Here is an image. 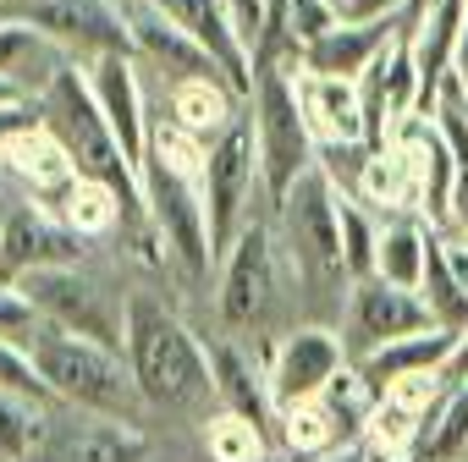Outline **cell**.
Listing matches in <instances>:
<instances>
[{"mask_svg": "<svg viewBox=\"0 0 468 462\" xmlns=\"http://www.w3.org/2000/svg\"><path fill=\"white\" fill-rule=\"evenodd\" d=\"M45 314L34 309V298L23 287H0V341H12V347H28L39 336Z\"/></svg>", "mask_w": 468, "mask_h": 462, "instance_id": "34", "label": "cell"}, {"mask_svg": "<svg viewBox=\"0 0 468 462\" xmlns=\"http://www.w3.org/2000/svg\"><path fill=\"white\" fill-rule=\"evenodd\" d=\"M424 446L435 451V462H468V380L463 385H446L441 413H435V429H430Z\"/></svg>", "mask_w": 468, "mask_h": 462, "instance_id": "32", "label": "cell"}, {"mask_svg": "<svg viewBox=\"0 0 468 462\" xmlns=\"http://www.w3.org/2000/svg\"><path fill=\"white\" fill-rule=\"evenodd\" d=\"M0 462H6V457H0Z\"/></svg>", "mask_w": 468, "mask_h": 462, "instance_id": "49", "label": "cell"}, {"mask_svg": "<svg viewBox=\"0 0 468 462\" xmlns=\"http://www.w3.org/2000/svg\"><path fill=\"white\" fill-rule=\"evenodd\" d=\"M72 67V56L39 34L34 23H17V17H0V83L17 89L23 100H45V89Z\"/></svg>", "mask_w": 468, "mask_h": 462, "instance_id": "20", "label": "cell"}, {"mask_svg": "<svg viewBox=\"0 0 468 462\" xmlns=\"http://www.w3.org/2000/svg\"><path fill=\"white\" fill-rule=\"evenodd\" d=\"M276 231L271 220H254L238 243H231V254L215 265L220 270V320L231 331H265L271 320V303H276Z\"/></svg>", "mask_w": 468, "mask_h": 462, "instance_id": "10", "label": "cell"}, {"mask_svg": "<svg viewBox=\"0 0 468 462\" xmlns=\"http://www.w3.org/2000/svg\"><path fill=\"white\" fill-rule=\"evenodd\" d=\"M165 121L171 127H182L187 138H198L204 149L215 143V138H226L231 127H238V116L249 110L238 94H231V83L226 78H182V83H171V94H165Z\"/></svg>", "mask_w": 468, "mask_h": 462, "instance_id": "22", "label": "cell"}, {"mask_svg": "<svg viewBox=\"0 0 468 462\" xmlns=\"http://www.w3.org/2000/svg\"><path fill=\"white\" fill-rule=\"evenodd\" d=\"M50 418H56L50 402L0 391V457H6V462H34L45 435H50Z\"/></svg>", "mask_w": 468, "mask_h": 462, "instance_id": "28", "label": "cell"}, {"mask_svg": "<svg viewBox=\"0 0 468 462\" xmlns=\"http://www.w3.org/2000/svg\"><path fill=\"white\" fill-rule=\"evenodd\" d=\"M430 220H419V215H402V220H380V265H375V276L380 281H391V287H408V292H419V281H424V248H430Z\"/></svg>", "mask_w": 468, "mask_h": 462, "instance_id": "26", "label": "cell"}, {"mask_svg": "<svg viewBox=\"0 0 468 462\" xmlns=\"http://www.w3.org/2000/svg\"><path fill=\"white\" fill-rule=\"evenodd\" d=\"M298 100H303L309 127H314L320 143H364V149H369V127H364V94H358V83L298 72Z\"/></svg>", "mask_w": 468, "mask_h": 462, "instance_id": "23", "label": "cell"}, {"mask_svg": "<svg viewBox=\"0 0 468 462\" xmlns=\"http://www.w3.org/2000/svg\"><path fill=\"white\" fill-rule=\"evenodd\" d=\"M56 265H83V237L45 204L12 198V209L0 215V287H17L34 270Z\"/></svg>", "mask_w": 468, "mask_h": 462, "instance_id": "11", "label": "cell"}, {"mask_svg": "<svg viewBox=\"0 0 468 462\" xmlns=\"http://www.w3.org/2000/svg\"><path fill=\"white\" fill-rule=\"evenodd\" d=\"M28 358L39 369V380L50 385V396L61 407H83V413H111V418H127L138 424V413L149 407L133 369H127V352L116 347H100L78 331H61V325H39V336L28 341Z\"/></svg>", "mask_w": 468, "mask_h": 462, "instance_id": "3", "label": "cell"}, {"mask_svg": "<svg viewBox=\"0 0 468 462\" xmlns=\"http://www.w3.org/2000/svg\"><path fill=\"white\" fill-rule=\"evenodd\" d=\"M271 12H276V23H282V12H287V0H271Z\"/></svg>", "mask_w": 468, "mask_h": 462, "instance_id": "44", "label": "cell"}, {"mask_svg": "<svg viewBox=\"0 0 468 462\" xmlns=\"http://www.w3.org/2000/svg\"><path fill=\"white\" fill-rule=\"evenodd\" d=\"M342 446H353V435L325 396H303V402L282 407V418H276V451L282 457H331Z\"/></svg>", "mask_w": 468, "mask_h": 462, "instance_id": "25", "label": "cell"}, {"mask_svg": "<svg viewBox=\"0 0 468 462\" xmlns=\"http://www.w3.org/2000/svg\"><path fill=\"white\" fill-rule=\"evenodd\" d=\"M0 171H6L34 204H45V209H56L78 187V160H72V149L61 143V132L50 121L34 127V132H23L6 154H0Z\"/></svg>", "mask_w": 468, "mask_h": 462, "instance_id": "17", "label": "cell"}, {"mask_svg": "<svg viewBox=\"0 0 468 462\" xmlns=\"http://www.w3.org/2000/svg\"><path fill=\"white\" fill-rule=\"evenodd\" d=\"M127 23H133V50H138V61L154 67V72H165V83H182V78H220L215 61H209L176 23H165L149 0L127 6Z\"/></svg>", "mask_w": 468, "mask_h": 462, "instance_id": "21", "label": "cell"}, {"mask_svg": "<svg viewBox=\"0 0 468 462\" xmlns=\"http://www.w3.org/2000/svg\"><path fill=\"white\" fill-rule=\"evenodd\" d=\"M204 347H209V374H215V402H220V413L249 418V424L276 446V418H282V407H276L271 369L260 363V352H249L243 341H231V336L204 341Z\"/></svg>", "mask_w": 468, "mask_h": 462, "instance_id": "14", "label": "cell"}, {"mask_svg": "<svg viewBox=\"0 0 468 462\" xmlns=\"http://www.w3.org/2000/svg\"><path fill=\"white\" fill-rule=\"evenodd\" d=\"M347 369V347L336 331L325 325H298L276 341V358H271V391H276V407L287 402H303V396H325V385Z\"/></svg>", "mask_w": 468, "mask_h": 462, "instance_id": "15", "label": "cell"}, {"mask_svg": "<svg viewBox=\"0 0 468 462\" xmlns=\"http://www.w3.org/2000/svg\"><path fill=\"white\" fill-rule=\"evenodd\" d=\"M260 462H287V457H282V451H271V457H260Z\"/></svg>", "mask_w": 468, "mask_h": 462, "instance_id": "46", "label": "cell"}, {"mask_svg": "<svg viewBox=\"0 0 468 462\" xmlns=\"http://www.w3.org/2000/svg\"><path fill=\"white\" fill-rule=\"evenodd\" d=\"M419 298H424V309H430V320L441 331H457V336L468 331V292L457 287V270H452V254H446V231H430Z\"/></svg>", "mask_w": 468, "mask_h": 462, "instance_id": "27", "label": "cell"}, {"mask_svg": "<svg viewBox=\"0 0 468 462\" xmlns=\"http://www.w3.org/2000/svg\"><path fill=\"white\" fill-rule=\"evenodd\" d=\"M226 12H231V23H238L243 45H249L254 61H260V50L276 39V12H271V0H226Z\"/></svg>", "mask_w": 468, "mask_h": 462, "instance_id": "36", "label": "cell"}, {"mask_svg": "<svg viewBox=\"0 0 468 462\" xmlns=\"http://www.w3.org/2000/svg\"><path fill=\"white\" fill-rule=\"evenodd\" d=\"M336 23H342V12L331 6V0H287V12H282L276 34H282L292 50H309V45H320Z\"/></svg>", "mask_w": 468, "mask_h": 462, "instance_id": "33", "label": "cell"}, {"mask_svg": "<svg viewBox=\"0 0 468 462\" xmlns=\"http://www.w3.org/2000/svg\"><path fill=\"white\" fill-rule=\"evenodd\" d=\"M149 435L127 418H111V413H83V407H67L50 418V435L39 446L34 462H149Z\"/></svg>", "mask_w": 468, "mask_h": 462, "instance_id": "13", "label": "cell"}, {"mask_svg": "<svg viewBox=\"0 0 468 462\" xmlns=\"http://www.w3.org/2000/svg\"><path fill=\"white\" fill-rule=\"evenodd\" d=\"M149 6H154L165 23H176V28L215 61V72L231 83V94L249 105V94H254V83H260V67H254V50L243 45L238 23H231L226 0H149Z\"/></svg>", "mask_w": 468, "mask_h": 462, "instance_id": "12", "label": "cell"}, {"mask_svg": "<svg viewBox=\"0 0 468 462\" xmlns=\"http://www.w3.org/2000/svg\"><path fill=\"white\" fill-rule=\"evenodd\" d=\"M402 462H435V451H430V446H419V451H408Z\"/></svg>", "mask_w": 468, "mask_h": 462, "instance_id": "42", "label": "cell"}, {"mask_svg": "<svg viewBox=\"0 0 468 462\" xmlns=\"http://www.w3.org/2000/svg\"><path fill=\"white\" fill-rule=\"evenodd\" d=\"M402 34V17H380V23H336L320 45H309L303 50V67L298 72H314V78H347V83H358L386 50H391V39Z\"/></svg>", "mask_w": 468, "mask_h": 462, "instance_id": "19", "label": "cell"}, {"mask_svg": "<svg viewBox=\"0 0 468 462\" xmlns=\"http://www.w3.org/2000/svg\"><path fill=\"white\" fill-rule=\"evenodd\" d=\"M446 254H452V270H457V287L468 292V243H452V237H446Z\"/></svg>", "mask_w": 468, "mask_h": 462, "instance_id": "40", "label": "cell"}, {"mask_svg": "<svg viewBox=\"0 0 468 462\" xmlns=\"http://www.w3.org/2000/svg\"><path fill=\"white\" fill-rule=\"evenodd\" d=\"M56 215L78 231V237L89 243V237H111L116 226H127V209H122V198L105 187V182H89V176H78V187L56 204Z\"/></svg>", "mask_w": 468, "mask_h": 462, "instance_id": "29", "label": "cell"}, {"mask_svg": "<svg viewBox=\"0 0 468 462\" xmlns=\"http://www.w3.org/2000/svg\"><path fill=\"white\" fill-rule=\"evenodd\" d=\"M34 309L61 325V331H78L100 347H127V298H116L105 287V276H94L89 265H56V270H34L28 281H17Z\"/></svg>", "mask_w": 468, "mask_h": 462, "instance_id": "7", "label": "cell"}, {"mask_svg": "<svg viewBox=\"0 0 468 462\" xmlns=\"http://www.w3.org/2000/svg\"><path fill=\"white\" fill-rule=\"evenodd\" d=\"M204 160L209 149L187 138L171 121L149 127V154H144V209L160 237V254L182 265L187 281H204L215 270L209 248V215H204Z\"/></svg>", "mask_w": 468, "mask_h": 462, "instance_id": "1", "label": "cell"}, {"mask_svg": "<svg viewBox=\"0 0 468 462\" xmlns=\"http://www.w3.org/2000/svg\"><path fill=\"white\" fill-rule=\"evenodd\" d=\"M6 209H12V198H6V187H0V215H6Z\"/></svg>", "mask_w": 468, "mask_h": 462, "instance_id": "45", "label": "cell"}, {"mask_svg": "<svg viewBox=\"0 0 468 462\" xmlns=\"http://www.w3.org/2000/svg\"><path fill=\"white\" fill-rule=\"evenodd\" d=\"M287 462H320V457H287Z\"/></svg>", "mask_w": 468, "mask_h": 462, "instance_id": "47", "label": "cell"}, {"mask_svg": "<svg viewBox=\"0 0 468 462\" xmlns=\"http://www.w3.org/2000/svg\"><path fill=\"white\" fill-rule=\"evenodd\" d=\"M138 56H100L89 61V83H94V100L111 121V132L122 138L127 160L144 171V154H149V105H144V78H138Z\"/></svg>", "mask_w": 468, "mask_h": 462, "instance_id": "16", "label": "cell"}, {"mask_svg": "<svg viewBox=\"0 0 468 462\" xmlns=\"http://www.w3.org/2000/svg\"><path fill=\"white\" fill-rule=\"evenodd\" d=\"M320 462H375V457H369L364 440H353V446H342V451H331V457H320Z\"/></svg>", "mask_w": 468, "mask_h": 462, "instance_id": "41", "label": "cell"}, {"mask_svg": "<svg viewBox=\"0 0 468 462\" xmlns=\"http://www.w3.org/2000/svg\"><path fill=\"white\" fill-rule=\"evenodd\" d=\"M441 380H446V385H463V380H468V331L457 336V347H452V358H446Z\"/></svg>", "mask_w": 468, "mask_h": 462, "instance_id": "38", "label": "cell"}, {"mask_svg": "<svg viewBox=\"0 0 468 462\" xmlns=\"http://www.w3.org/2000/svg\"><path fill=\"white\" fill-rule=\"evenodd\" d=\"M0 6H6V0H0Z\"/></svg>", "mask_w": 468, "mask_h": 462, "instance_id": "48", "label": "cell"}, {"mask_svg": "<svg viewBox=\"0 0 468 462\" xmlns=\"http://www.w3.org/2000/svg\"><path fill=\"white\" fill-rule=\"evenodd\" d=\"M204 446H209V462H260V457L276 451V446H271L249 418H238V413L204 418Z\"/></svg>", "mask_w": 468, "mask_h": 462, "instance_id": "31", "label": "cell"}, {"mask_svg": "<svg viewBox=\"0 0 468 462\" xmlns=\"http://www.w3.org/2000/svg\"><path fill=\"white\" fill-rule=\"evenodd\" d=\"M204 215H209V248H215V265L231 254V243H238L254 220H271L249 110L238 116V127H231L226 138L209 143V160H204Z\"/></svg>", "mask_w": 468, "mask_h": 462, "instance_id": "6", "label": "cell"}, {"mask_svg": "<svg viewBox=\"0 0 468 462\" xmlns=\"http://www.w3.org/2000/svg\"><path fill=\"white\" fill-rule=\"evenodd\" d=\"M45 127V105L39 100H12V105H0V154H6L23 132Z\"/></svg>", "mask_w": 468, "mask_h": 462, "instance_id": "37", "label": "cell"}, {"mask_svg": "<svg viewBox=\"0 0 468 462\" xmlns=\"http://www.w3.org/2000/svg\"><path fill=\"white\" fill-rule=\"evenodd\" d=\"M271 231H276V254L287 259L292 281L309 298L325 292H353L347 259H342V220H336V182L314 165L292 182V193L271 209Z\"/></svg>", "mask_w": 468, "mask_h": 462, "instance_id": "4", "label": "cell"}, {"mask_svg": "<svg viewBox=\"0 0 468 462\" xmlns=\"http://www.w3.org/2000/svg\"><path fill=\"white\" fill-rule=\"evenodd\" d=\"M457 347V331H419V336H402V341H386L380 352L358 358V374L369 380V391H391L397 380H413V374H441L446 358Z\"/></svg>", "mask_w": 468, "mask_h": 462, "instance_id": "24", "label": "cell"}, {"mask_svg": "<svg viewBox=\"0 0 468 462\" xmlns=\"http://www.w3.org/2000/svg\"><path fill=\"white\" fill-rule=\"evenodd\" d=\"M12 100H23L17 89H6V83H0V105H12Z\"/></svg>", "mask_w": 468, "mask_h": 462, "instance_id": "43", "label": "cell"}, {"mask_svg": "<svg viewBox=\"0 0 468 462\" xmlns=\"http://www.w3.org/2000/svg\"><path fill=\"white\" fill-rule=\"evenodd\" d=\"M463 17H468V0H435L419 23H408L413 67H419V116H430V121H435L441 89H446V78H452V56H457Z\"/></svg>", "mask_w": 468, "mask_h": 462, "instance_id": "18", "label": "cell"}, {"mask_svg": "<svg viewBox=\"0 0 468 462\" xmlns=\"http://www.w3.org/2000/svg\"><path fill=\"white\" fill-rule=\"evenodd\" d=\"M419 331H441L424 309L419 292L408 287H391L380 276H364L353 281L347 303H342V347H347V363L380 352L386 341H402V336H419Z\"/></svg>", "mask_w": 468, "mask_h": 462, "instance_id": "9", "label": "cell"}, {"mask_svg": "<svg viewBox=\"0 0 468 462\" xmlns=\"http://www.w3.org/2000/svg\"><path fill=\"white\" fill-rule=\"evenodd\" d=\"M0 391H17V396H34V402L61 407V402L50 396V385L39 380V369H34L28 347H12V341H0Z\"/></svg>", "mask_w": 468, "mask_h": 462, "instance_id": "35", "label": "cell"}, {"mask_svg": "<svg viewBox=\"0 0 468 462\" xmlns=\"http://www.w3.org/2000/svg\"><path fill=\"white\" fill-rule=\"evenodd\" d=\"M336 220H342V259H347V276H353V281L375 276V265H380V220H375V209L336 187Z\"/></svg>", "mask_w": 468, "mask_h": 462, "instance_id": "30", "label": "cell"}, {"mask_svg": "<svg viewBox=\"0 0 468 462\" xmlns=\"http://www.w3.org/2000/svg\"><path fill=\"white\" fill-rule=\"evenodd\" d=\"M249 127H254V149H260L265 204L276 209L292 193V182L320 165V138L298 100V61H287V56L260 61V83L249 94Z\"/></svg>", "mask_w": 468, "mask_h": 462, "instance_id": "5", "label": "cell"}, {"mask_svg": "<svg viewBox=\"0 0 468 462\" xmlns=\"http://www.w3.org/2000/svg\"><path fill=\"white\" fill-rule=\"evenodd\" d=\"M0 17L34 23L39 34H50L83 67L100 61V56H138L127 6H111V0H6Z\"/></svg>", "mask_w": 468, "mask_h": 462, "instance_id": "8", "label": "cell"}, {"mask_svg": "<svg viewBox=\"0 0 468 462\" xmlns=\"http://www.w3.org/2000/svg\"><path fill=\"white\" fill-rule=\"evenodd\" d=\"M127 369L144 391L149 407L182 413V418H215V374H209V347L149 292L127 298Z\"/></svg>", "mask_w": 468, "mask_h": 462, "instance_id": "2", "label": "cell"}, {"mask_svg": "<svg viewBox=\"0 0 468 462\" xmlns=\"http://www.w3.org/2000/svg\"><path fill=\"white\" fill-rule=\"evenodd\" d=\"M452 83L468 94V17H463V34H457V56H452Z\"/></svg>", "mask_w": 468, "mask_h": 462, "instance_id": "39", "label": "cell"}]
</instances>
